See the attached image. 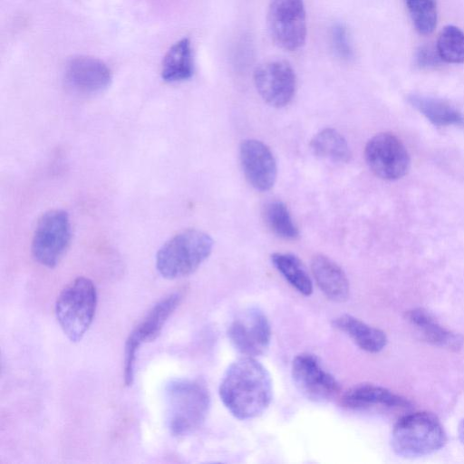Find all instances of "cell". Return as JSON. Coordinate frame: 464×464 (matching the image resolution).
<instances>
[{"mask_svg": "<svg viewBox=\"0 0 464 464\" xmlns=\"http://www.w3.org/2000/svg\"><path fill=\"white\" fill-rule=\"evenodd\" d=\"M227 411L238 420L260 416L273 398V383L266 368L254 357H244L226 370L218 389Z\"/></svg>", "mask_w": 464, "mask_h": 464, "instance_id": "obj_1", "label": "cell"}, {"mask_svg": "<svg viewBox=\"0 0 464 464\" xmlns=\"http://www.w3.org/2000/svg\"><path fill=\"white\" fill-rule=\"evenodd\" d=\"M168 427L174 436L194 432L205 421L210 396L207 386L198 380L177 379L166 386Z\"/></svg>", "mask_w": 464, "mask_h": 464, "instance_id": "obj_2", "label": "cell"}, {"mask_svg": "<svg viewBox=\"0 0 464 464\" xmlns=\"http://www.w3.org/2000/svg\"><path fill=\"white\" fill-rule=\"evenodd\" d=\"M391 442L397 455L418 458L442 449L447 443V434L436 415L418 411L404 415L396 422Z\"/></svg>", "mask_w": 464, "mask_h": 464, "instance_id": "obj_3", "label": "cell"}, {"mask_svg": "<svg viewBox=\"0 0 464 464\" xmlns=\"http://www.w3.org/2000/svg\"><path fill=\"white\" fill-rule=\"evenodd\" d=\"M213 239L198 229H186L173 236L158 251L156 267L167 279L192 274L208 257Z\"/></svg>", "mask_w": 464, "mask_h": 464, "instance_id": "obj_4", "label": "cell"}, {"mask_svg": "<svg viewBox=\"0 0 464 464\" xmlns=\"http://www.w3.org/2000/svg\"><path fill=\"white\" fill-rule=\"evenodd\" d=\"M97 291L93 282L79 276L69 283L59 294L55 302L57 322L68 339L79 342L95 315Z\"/></svg>", "mask_w": 464, "mask_h": 464, "instance_id": "obj_5", "label": "cell"}, {"mask_svg": "<svg viewBox=\"0 0 464 464\" xmlns=\"http://www.w3.org/2000/svg\"><path fill=\"white\" fill-rule=\"evenodd\" d=\"M72 238V227L67 212L52 209L44 213L36 224L32 255L36 262L49 268L58 265L67 251Z\"/></svg>", "mask_w": 464, "mask_h": 464, "instance_id": "obj_6", "label": "cell"}, {"mask_svg": "<svg viewBox=\"0 0 464 464\" xmlns=\"http://www.w3.org/2000/svg\"><path fill=\"white\" fill-rule=\"evenodd\" d=\"M266 25L272 41L286 51L301 48L306 40V14L303 0H270Z\"/></svg>", "mask_w": 464, "mask_h": 464, "instance_id": "obj_7", "label": "cell"}, {"mask_svg": "<svg viewBox=\"0 0 464 464\" xmlns=\"http://www.w3.org/2000/svg\"><path fill=\"white\" fill-rule=\"evenodd\" d=\"M364 158L371 170L385 180L402 178L411 166L406 147L391 132H381L372 137L365 145Z\"/></svg>", "mask_w": 464, "mask_h": 464, "instance_id": "obj_8", "label": "cell"}, {"mask_svg": "<svg viewBox=\"0 0 464 464\" xmlns=\"http://www.w3.org/2000/svg\"><path fill=\"white\" fill-rule=\"evenodd\" d=\"M181 296L173 293L156 304L145 318L131 331L125 343L124 382L130 386L134 379V366L139 347L155 340L160 334L168 318L176 310Z\"/></svg>", "mask_w": 464, "mask_h": 464, "instance_id": "obj_9", "label": "cell"}, {"mask_svg": "<svg viewBox=\"0 0 464 464\" xmlns=\"http://www.w3.org/2000/svg\"><path fill=\"white\" fill-rule=\"evenodd\" d=\"M232 345L247 357L264 354L271 342L272 331L266 315L256 307L239 313L227 330Z\"/></svg>", "mask_w": 464, "mask_h": 464, "instance_id": "obj_10", "label": "cell"}, {"mask_svg": "<svg viewBox=\"0 0 464 464\" xmlns=\"http://www.w3.org/2000/svg\"><path fill=\"white\" fill-rule=\"evenodd\" d=\"M253 79L257 92L270 106L285 107L295 96L296 76L291 64L284 59L260 63L254 71Z\"/></svg>", "mask_w": 464, "mask_h": 464, "instance_id": "obj_11", "label": "cell"}, {"mask_svg": "<svg viewBox=\"0 0 464 464\" xmlns=\"http://www.w3.org/2000/svg\"><path fill=\"white\" fill-rule=\"evenodd\" d=\"M291 372L297 390L312 401H330L340 392V385L335 378L311 353L295 356L292 362Z\"/></svg>", "mask_w": 464, "mask_h": 464, "instance_id": "obj_12", "label": "cell"}, {"mask_svg": "<svg viewBox=\"0 0 464 464\" xmlns=\"http://www.w3.org/2000/svg\"><path fill=\"white\" fill-rule=\"evenodd\" d=\"M239 158L245 177L253 188L259 191L273 188L277 175L276 161L264 142L254 139L243 140Z\"/></svg>", "mask_w": 464, "mask_h": 464, "instance_id": "obj_13", "label": "cell"}, {"mask_svg": "<svg viewBox=\"0 0 464 464\" xmlns=\"http://www.w3.org/2000/svg\"><path fill=\"white\" fill-rule=\"evenodd\" d=\"M111 69L102 60L91 56H77L69 61L65 69L67 84L82 94H93L105 90L111 82Z\"/></svg>", "mask_w": 464, "mask_h": 464, "instance_id": "obj_14", "label": "cell"}, {"mask_svg": "<svg viewBox=\"0 0 464 464\" xmlns=\"http://www.w3.org/2000/svg\"><path fill=\"white\" fill-rule=\"evenodd\" d=\"M343 406L353 410L407 409L411 403L404 397L379 385L362 383L347 390L342 396Z\"/></svg>", "mask_w": 464, "mask_h": 464, "instance_id": "obj_15", "label": "cell"}, {"mask_svg": "<svg viewBox=\"0 0 464 464\" xmlns=\"http://www.w3.org/2000/svg\"><path fill=\"white\" fill-rule=\"evenodd\" d=\"M409 324L429 343L447 349L458 351L461 348L463 337L441 325L436 318L423 308H412L405 313Z\"/></svg>", "mask_w": 464, "mask_h": 464, "instance_id": "obj_16", "label": "cell"}, {"mask_svg": "<svg viewBox=\"0 0 464 464\" xmlns=\"http://www.w3.org/2000/svg\"><path fill=\"white\" fill-rule=\"evenodd\" d=\"M315 282L330 300L343 303L349 297L350 285L344 271L331 258L316 255L311 262Z\"/></svg>", "mask_w": 464, "mask_h": 464, "instance_id": "obj_17", "label": "cell"}, {"mask_svg": "<svg viewBox=\"0 0 464 464\" xmlns=\"http://www.w3.org/2000/svg\"><path fill=\"white\" fill-rule=\"evenodd\" d=\"M334 326L346 334L362 350L377 353L384 349L388 343L386 334L362 320L350 315L343 314L334 320Z\"/></svg>", "mask_w": 464, "mask_h": 464, "instance_id": "obj_18", "label": "cell"}, {"mask_svg": "<svg viewBox=\"0 0 464 464\" xmlns=\"http://www.w3.org/2000/svg\"><path fill=\"white\" fill-rule=\"evenodd\" d=\"M407 100L435 126H464L463 113L444 100L417 93L408 95Z\"/></svg>", "mask_w": 464, "mask_h": 464, "instance_id": "obj_19", "label": "cell"}, {"mask_svg": "<svg viewBox=\"0 0 464 464\" xmlns=\"http://www.w3.org/2000/svg\"><path fill=\"white\" fill-rule=\"evenodd\" d=\"M194 73V59L191 43L182 38L167 51L161 63V77L168 82L188 80Z\"/></svg>", "mask_w": 464, "mask_h": 464, "instance_id": "obj_20", "label": "cell"}, {"mask_svg": "<svg viewBox=\"0 0 464 464\" xmlns=\"http://www.w3.org/2000/svg\"><path fill=\"white\" fill-rule=\"evenodd\" d=\"M313 153L334 162H348L351 150L344 137L336 130L325 128L317 132L310 141Z\"/></svg>", "mask_w": 464, "mask_h": 464, "instance_id": "obj_21", "label": "cell"}, {"mask_svg": "<svg viewBox=\"0 0 464 464\" xmlns=\"http://www.w3.org/2000/svg\"><path fill=\"white\" fill-rule=\"evenodd\" d=\"M271 261L284 278L300 294L309 296L313 282L302 261L290 253H274Z\"/></svg>", "mask_w": 464, "mask_h": 464, "instance_id": "obj_22", "label": "cell"}, {"mask_svg": "<svg viewBox=\"0 0 464 464\" xmlns=\"http://www.w3.org/2000/svg\"><path fill=\"white\" fill-rule=\"evenodd\" d=\"M263 215L266 224L277 237L286 240H295L299 237L298 228L283 202L276 200L267 203Z\"/></svg>", "mask_w": 464, "mask_h": 464, "instance_id": "obj_23", "label": "cell"}, {"mask_svg": "<svg viewBox=\"0 0 464 464\" xmlns=\"http://www.w3.org/2000/svg\"><path fill=\"white\" fill-rule=\"evenodd\" d=\"M436 49L443 62L464 63V32L455 25H446L439 34Z\"/></svg>", "mask_w": 464, "mask_h": 464, "instance_id": "obj_24", "label": "cell"}, {"mask_svg": "<svg viewBox=\"0 0 464 464\" xmlns=\"http://www.w3.org/2000/svg\"><path fill=\"white\" fill-rule=\"evenodd\" d=\"M416 30L421 34L433 32L437 24L436 0H405Z\"/></svg>", "mask_w": 464, "mask_h": 464, "instance_id": "obj_25", "label": "cell"}, {"mask_svg": "<svg viewBox=\"0 0 464 464\" xmlns=\"http://www.w3.org/2000/svg\"><path fill=\"white\" fill-rule=\"evenodd\" d=\"M331 43L337 56L343 60H349L353 56V49L350 44L348 32L343 24H335L331 30Z\"/></svg>", "mask_w": 464, "mask_h": 464, "instance_id": "obj_26", "label": "cell"}, {"mask_svg": "<svg viewBox=\"0 0 464 464\" xmlns=\"http://www.w3.org/2000/svg\"><path fill=\"white\" fill-rule=\"evenodd\" d=\"M416 63L420 67H433L441 61L437 49L429 45H423L419 48L415 55Z\"/></svg>", "mask_w": 464, "mask_h": 464, "instance_id": "obj_27", "label": "cell"}, {"mask_svg": "<svg viewBox=\"0 0 464 464\" xmlns=\"http://www.w3.org/2000/svg\"><path fill=\"white\" fill-rule=\"evenodd\" d=\"M458 434H459V440L464 445V418L461 420V421L459 424Z\"/></svg>", "mask_w": 464, "mask_h": 464, "instance_id": "obj_28", "label": "cell"}]
</instances>
